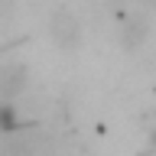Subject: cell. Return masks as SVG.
<instances>
[{
	"mask_svg": "<svg viewBox=\"0 0 156 156\" xmlns=\"http://www.w3.org/2000/svg\"><path fill=\"white\" fill-rule=\"evenodd\" d=\"M49 36H52V42L62 49H75L78 39H81V29H78V20L72 16V13H55L52 16V23H49Z\"/></svg>",
	"mask_w": 156,
	"mask_h": 156,
	"instance_id": "cell-1",
	"label": "cell"
},
{
	"mask_svg": "<svg viewBox=\"0 0 156 156\" xmlns=\"http://www.w3.org/2000/svg\"><path fill=\"white\" fill-rule=\"evenodd\" d=\"M143 23H146L143 16H130V20H127V23H124V36H127V33H133V36H130V42H127V46H136V42H140V39L146 36V26H143Z\"/></svg>",
	"mask_w": 156,
	"mask_h": 156,
	"instance_id": "cell-2",
	"label": "cell"
}]
</instances>
